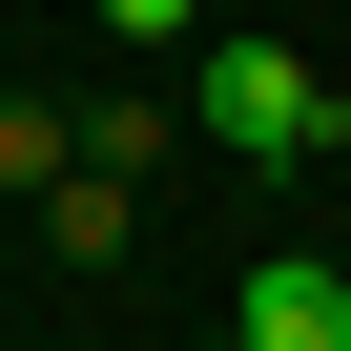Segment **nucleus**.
Returning a JSON list of instances; mask_svg holds the SVG:
<instances>
[{
	"mask_svg": "<svg viewBox=\"0 0 351 351\" xmlns=\"http://www.w3.org/2000/svg\"><path fill=\"white\" fill-rule=\"evenodd\" d=\"M207 145H228V165H310V145H330V83H310L289 42H207Z\"/></svg>",
	"mask_w": 351,
	"mask_h": 351,
	"instance_id": "nucleus-1",
	"label": "nucleus"
},
{
	"mask_svg": "<svg viewBox=\"0 0 351 351\" xmlns=\"http://www.w3.org/2000/svg\"><path fill=\"white\" fill-rule=\"evenodd\" d=\"M228 351H351V289L330 269H248L228 289Z\"/></svg>",
	"mask_w": 351,
	"mask_h": 351,
	"instance_id": "nucleus-2",
	"label": "nucleus"
},
{
	"mask_svg": "<svg viewBox=\"0 0 351 351\" xmlns=\"http://www.w3.org/2000/svg\"><path fill=\"white\" fill-rule=\"evenodd\" d=\"M0 186H62V124L42 104H0Z\"/></svg>",
	"mask_w": 351,
	"mask_h": 351,
	"instance_id": "nucleus-3",
	"label": "nucleus"
},
{
	"mask_svg": "<svg viewBox=\"0 0 351 351\" xmlns=\"http://www.w3.org/2000/svg\"><path fill=\"white\" fill-rule=\"evenodd\" d=\"M104 21H124V42H207V0H104Z\"/></svg>",
	"mask_w": 351,
	"mask_h": 351,
	"instance_id": "nucleus-4",
	"label": "nucleus"
}]
</instances>
